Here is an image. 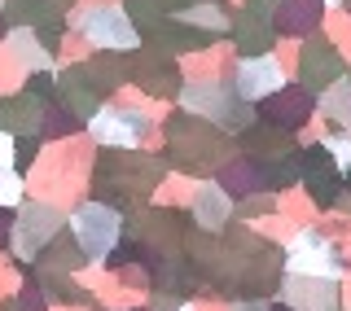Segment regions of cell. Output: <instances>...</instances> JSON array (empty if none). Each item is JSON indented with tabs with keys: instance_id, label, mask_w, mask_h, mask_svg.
I'll return each instance as SVG.
<instances>
[{
	"instance_id": "cell-17",
	"label": "cell",
	"mask_w": 351,
	"mask_h": 311,
	"mask_svg": "<svg viewBox=\"0 0 351 311\" xmlns=\"http://www.w3.org/2000/svg\"><path fill=\"white\" fill-rule=\"evenodd\" d=\"M233 311H268V307L255 303V298H246V303H233Z\"/></svg>"
},
{
	"instance_id": "cell-2",
	"label": "cell",
	"mask_w": 351,
	"mask_h": 311,
	"mask_svg": "<svg viewBox=\"0 0 351 311\" xmlns=\"http://www.w3.org/2000/svg\"><path fill=\"white\" fill-rule=\"evenodd\" d=\"M84 36L97 44V49H136L141 36L132 27V18L119 5H101V9H88L84 14Z\"/></svg>"
},
{
	"instance_id": "cell-10",
	"label": "cell",
	"mask_w": 351,
	"mask_h": 311,
	"mask_svg": "<svg viewBox=\"0 0 351 311\" xmlns=\"http://www.w3.org/2000/svg\"><path fill=\"white\" fill-rule=\"evenodd\" d=\"M303 114H307V97L290 92V88H277V92H272V101L263 97V119H268V123H277V127H299Z\"/></svg>"
},
{
	"instance_id": "cell-5",
	"label": "cell",
	"mask_w": 351,
	"mask_h": 311,
	"mask_svg": "<svg viewBox=\"0 0 351 311\" xmlns=\"http://www.w3.org/2000/svg\"><path fill=\"white\" fill-rule=\"evenodd\" d=\"M285 268L303 272V276H325V281H334V276H343V259H338V250L329 246L325 237L303 232V237L290 246V263H285Z\"/></svg>"
},
{
	"instance_id": "cell-12",
	"label": "cell",
	"mask_w": 351,
	"mask_h": 311,
	"mask_svg": "<svg viewBox=\"0 0 351 311\" xmlns=\"http://www.w3.org/2000/svg\"><path fill=\"white\" fill-rule=\"evenodd\" d=\"M316 14H321V0H290V18L277 22L281 31H303V27H312Z\"/></svg>"
},
{
	"instance_id": "cell-20",
	"label": "cell",
	"mask_w": 351,
	"mask_h": 311,
	"mask_svg": "<svg viewBox=\"0 0 351 311\" xmlns=\"http://www.w3.org/2000/svg\"><path fill=\"white\" fill-rule=\"evenodd\" d=\"M180 311H189V307H180Z\"/></svg>"
},
{
	"instance_id": "cell-18",
	"label": "cell",
	"mask_w": 351,
	"mask_h": 311,
	"mask_svg": "<svg viewBox=\"0 0 351 311\" xmlns=\"http://www.w3.org/2000/svg\"><path fill=\"white\" fill-rule=\"evenodd\" d=\"M268 311H294V307H268Z\"/></svg>"
},
{
	"instance_id": "cell-13",
	"label": "cell",
	"mask_w": 351,
	"mask_h": 311,
	"mask_svg": "<svg viewBox=\"0 0 351 311\" xmlns=\"http://www.w3.org/2000/svg\"><path fill=\"white\" fill-rule=\"evenodd\" d=\"M22 202V175L14 166H0V206H18Z\"/></svg>"
},
{
	"instance_id": "cell-16",
	"label": "cell",
	"mask_w": 351,
	"mask_h": 311,
	"mask_svg": "<svg viewBox=\"0 0 351 311\" xmlns=\"http://www.w3.org/2000/svg\"><path fill=\"white\" fill-rule=\"evenodd\" d=\"M0 166H14V136L0 127Z\"/></svg>"
},
{
	"instance_id": "cell-7",
	"label": "cell",
	"mask_w": 351,
	"mask_h": 311,
	"mask_svg": "<svg viewBox=\"0 0 351 311\" xmlns=\"http://www.w3.org/2000/svg\"><path fill=\"white\" fill-rule=\"evenodd\" d=\"M281 84V66L268 58V53H255V58H246L241 62V71H237V97L241 101H263V97H272Z\"/></svg>"
},
{
	"instance_id": "cell-6",
	"label": "cell",
	"mask_w": 351,
	"mask_h": 311,
	"mask_svg": "<svg viewBox=\"0 0 351 311\" xmlns=\"http://www.w3.org/2000/svg\"><path fill=\"white\" fill-rule=\"evenodd\" d=\"M281 298H290L285 307H294V311H334L338 307L334 281H325V276L316 281V276H303V272H290V276H285Z\"/></svg>"
},
{
	"instance_id": "cell-11",
	"label": "cell",
	"mask_w": 351,
	"mask_h": 311,
	"mask_svg": "<svg viewBox=\"0 0 351 311\" xmlns=\"http://www.w3.org/2000/svg\"><path fill=\"white\" fill-rule=\"evenodd\" d=\"M18 49V62L27 66V71H49V58H44V49L36 44V36L31 31H14V40H9Z\"/></svg>"
},
{
	"instance_id": "cell-19",
	"label": "cell",
	"mask_w": 351,
	"mask_h": 311,
	"mask_svg": "<svg viewBox=\"0 0 351 311\" xmlns=\"http://www.w3.org/2000/svg\"><path fill=\"white\" fill-rule=\"evenodd\" d=\"M325 5H338V0H325Z\"/></svg>"
},
{
	"instance_id": "cell-3",
	"label": "cell",
	"mask_w": 351,
	"mask_h": 311,
	"mask_svg": "<svg viewBox=\"0 0 351 311\" xmlns=\"http://www.w3.org/2000/svg\"><path fill=\"white\" fill-rule=\"evenodd\" d=\"M58 210H49V206H40V202H27L22 206V215L14 219V250L22 254V259H36L40 246H49L53 241V232H58Z\"/></svg>"
},
{
	"instance_id": "cell-9",
	"label": "cell",
	"mask_w": 351,
	"mask_h": 311,
	"mask_svg": "<svg viewBox=\"0 0 351 311\" xmlns=\"http://www.w3.org/2000/svg\"><path fill=\"white\" fill-rule=\"evenodd\" d=\"M193 215H197V224L202 228H224L228 224V215H233V202H228V193L219 184H202L197 188V197H193Z\"/></svg>"
},
{
	"instance_id": "cell-4",
	"label": "cell",
	"mask_w": 351,
	"mask_h": 311,
	"mask_svg": "<svg viewBox=\"0 0 351 311\" xmlns=\"http://www.w3.org/2000/svg\"><path fill=\"white\" fill-rule=\"evenodd\" d=\"M93 136L101 140V145H136L141 136L149 132V119L141 114V110H123V105H106L93 114Z\"/></svg>"
},
{
	"instance_id": "cell-14",
	"label": "cell",
	"mask_w": 351,
	"mask_h": 311,
	"mask_svg": "<svg viewBox=\"0 0 351 311\" xmlns=\"http://www.w3.org/2000/svg\"><path fill=\"white\" fill-rule=\"evenodd\" d=\"M180 22H197V27H211V31H224L228 22H224V14L219 9H211V5H197V9H189Z\"/></svg>"
},
{
	"instance_id": "cell-1",
	"label": "cell",
	"mask_w": 351,
	"mask_h": 311,
	"mask_svg": "<svg viewBox=\"0 0 351 311\" xmlns=\"http://www.w3.org/2000/svg\"><path fill=\"white\" fill-rule=\"evenodd\" d=\"M71 232H75V246H80L88 259H106L119 241V215L101 202H88L71 215Z\"/></svg>"
},
{
	"instance_id": "cell-15",
	"label": "cell",
	"mask_w": 351,
	"mask_h": 311,
	"mask_svg": "<svg viewBox=\"0 0 351 311\" xmlns=\"http://www.w3.org/2000/svg\"><path fill=\"white\" fill-rule=\"evenodd\" d=\"M325 149H329V153H338L334 162H347V158H351V136H347V132H343V136H329V140H325Z\"/></svg>"
},
{
	"instance_id": "cell-8",
	"label": "cell",
	"mask_w": 351,
	"mask_h": 311,
	"mask_svg": "<svg viewBox=\"0 0 351 311\" xmlns=\"http://www.w3.org/2000/svg\"><path fill=\"white\" fill-rule=\"evenodd\" d=\"M184 105H189V110H202V114H211V119H219V127H241V123H237L241 97H233L228 88H219V84H189V88H184Z\"/></svg>"
}]
</instances>
